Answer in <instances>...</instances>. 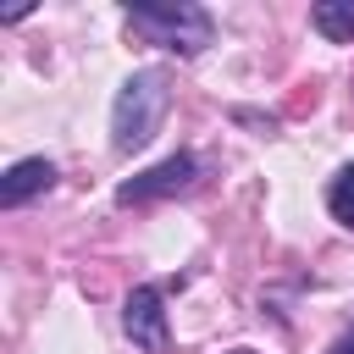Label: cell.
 <instances>
[{
    "label": "cell",
    "mask_w": 354,
    "mask_h": 354,
    "mask_svg": "<svg viewBox=\"0 0 354 354\" xmlns=\"http://www.w3.org/2000/svg\"><path fill=\"white\" fill-rule=\"evenodd\" d=\"M232 354H254V348H232Z\"/></svg>",
    "instance_id": "30bf717a"
},
{
    "label": "cell",
    "mask_w": 354,
    "mask_h": 354,
    "mask_svg": "<svg viewBox=\"0 0 354 354\" xmlns=\"http://www.w3.org/2000/svg\"><path fill=\"white\" fill-rule=\"evenodd\" d=\"M55 160H44V155H28V160H17L6 177H0V210H17V205H28V199H39V194H50L55 188Z\"/></svg>",
    "instance_id": "5b68a950"
},
{
    "label": "cell",
    "mask_w": 354,
    "mask_h": 354,
    "mask_svg": "<svg viewBox=\"0 0 354 354\" xmlns=\"http://www.w3.org/2000/svg\"><path fill=\"white\" fill-rule=\"evenodd\" d=\"M326 210H332V221L354 227V166H343V171L326 183Z\"/></svg>",
    "instance_id": "52a82bcc"
},
{
    "label": "cell",
    "mask_w": 354,
    "mask_h": 354,
    "mask_svg": "<svg viewBox=\"0 0 354 354\" xmlns=\"http://www.w3.org/2000/svg\"><path fill=\"white\" fill-rule=\"evenodd\" d=\"M171 105V72L166 66H138L122 77L116 100H111V149L133 155L160 133V116Z\"/></svg>",
    "instance_id": "6da1fadb"
},
{
    "label": "cell",
    "mask_w": 354,
    "mask_h": 354,
    "mask_svg": "<svg viewBox=\"0 0 354 354\" xmlns=\"http://www.w3.org/2000/svg\"><path fill=\"white\" fill-rule=\"evenodd\" d=\"M199 183V155L194 149H177L166 160H155L149 171L116 183V205H155V199H171V194H188Z\"/></svg>",
    "instance_id": "3957f363"
},
{
    "label": "cell",
    "mask_w": 354,
    "mask_h": 354,
    "mask_svg": "<svg viewBox=\"0 0 354 354\" xmlns=\"http://www.w3.org/2000/svg\"><path fill=\"white\" fill-rule=\"evenodd\" d=\"M122 17L144 44H160L171 55H199L216 39V17L205 6H194V0H138Z\"/></svg>",
    "instance_id": "7a4b0ae2"
},
{
    "label": "cell",
    "mask_w": 354,
    "mask_h": 354,
    "mask_svg": "<svg viewBox=\"0 0 354 354\" xmlns=\"http://www.w3.org/2000/svg\"><path fill=\"white\" fill-rule=\"evenodd\" d=\"M122 332L133 348L144 354H166L171 348V326H166V299L155 282H138L127 299H122Z\"/></svg>",
    "instance_id": "277c9868"
},
{
    "label": "cell",
    "mask_w": 354,
    "mask_h": 354,
    "mask_svg": "<svg viewBox=\"0 0 354 354\" xmlns=\"http://www.w3.org/2000/svg\"><path fill=\"white\" fill-rule=\"evenodd\" d=\"M310 28L321 39H332V44H354V0H315Z\"/></svg>",
    "instance_id": "8992f818"
},
{
    "label": "cell",
    "mask_w": 354,
    "mask_h": 354,
    "mask_svg": "<svg viewBox=\"0 0 354 354\" xmlns=\"http://www.w3.org/2000/svg\"><path fill=\"white\" fill-rule=\"evenodd\" d=\"M232 122H249V127H260L266 138L277 133V116H254V111H232Z\"/></svg>",
    "instance_id": "ba28073f"
},
{
    "label": "cell",
    "mask_w": 354,
    "mask_h": 354,
    "mask_svg": "<svg viewBox=\"0 0 354 354\" xmlns=\"http://www.w3.org/2000/svg\"><path fill=\"white\" fill-rule=\"evenodd\" d=\"M326 354H354V326H348V332H343V337H337V343H332Z\"/></svg>",
    "instance_id": "9c48e42d"
}]
</instances>
